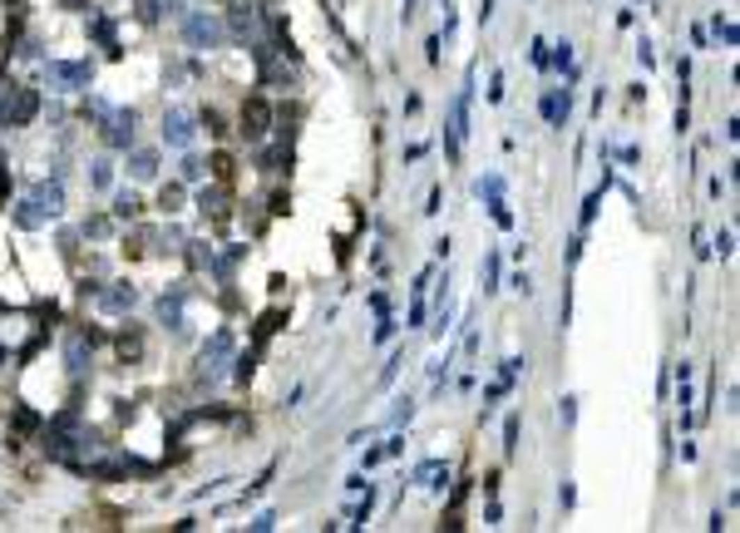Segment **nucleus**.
<instances>
[{"label": "nucleus", "mask_w": 740, "mask_h": 533, "mask_svg": "<svg viewBox=\"0 0 740 533\" xmlns=\"http://www.w3.org/2000/svg\"><path fill=\"white\" fill-rule=\"evenodd\" d=\"M163 138H168V143H173V148H188V143H193V119L173 109V114H168V119H163Z\"/></svg>", "instance_id": "obj_1"}, {"label": "nucleus", "mask_w": 740, "mask_h": 533, "mask_svg": "<svg viewBox=\"0 0 740 533\" xmlns=\"http://www.w3.org/2000/svg\"><path fill=\"white\" fill-rule=\"evenodd\" d=\"M49 79L65 84V89H74V84L89 79V65H65V60H54V65H49Z\"/></svg>", "instance_id": "obj_2"}, {"label": "nucleus", "mask_w": 740, "mask_h": 533, "mask_svg": "<svg viewBox=\"0 0 740 533\" xmlns=\"http://www.w3.org/2000/svg\"><path fill=\"white\" fill-rule=\"evenodd\" d=\"M242 134H247V138H262V134H267V104H262V99H252L247 109H242Z\"/></svg>", "instance_id": "obj_3"}, {"label": "nucleus", "mask_w": 740, "mask_h": 533, "mask_svg": "<svg viewBox=\"0 0 740 533\" xmlns=\"http://www.w3.org/2000/svg\"><path fill=\"white\" fill-rule=\"evenodd\" d=\"M104 134H109V143H113V148H129V143H134V114H113Z\"/></svg>", "instance_id": "obj_4"}, {"label": "nucleus", "mask_w": 740, "mask_h": 533, "mask_svg": "<svg viewBox=\"0 0 740 533\" xmlns=\"http://www.w3.org/2000/svg\"><path fill=\"white\" fill-rule=\"evenodd\" d=\"M217 35H222L217 20H207V15H193V20H188V40H193V45H217Z\"/></svg>", "instance_id": "obj_5"}, {"label": "nucleus", "mask_w": 740, "mask_h": 533, "mask_svg": "<svg viewBox=\"0 0 740 533\" xmlns=\"http://www.w3.org/2000/svg\"><path fill=\"white\" fill-rule=\"evenodd\" d=\"M129 173H134L139 183H148V178L158 173V153H153V148H139V153L129 158Z\"/></svg>", "instance_id": "obj_6"}, {"label": "nucleus", "mask_w": 740, "mask_h": 533, "mask_svg": "<svg viewBox=\"0 0 740 533\" xmlns=\"http://www.w3.org/2000/svg\"><path fill=\"white\" fill-rule=\"evenodd\" d=\"M99 306H104V311H129V306H134V287H109V292H99Z\"/></svg>", "instance_id": "obj_7"}, {"label": "nucleus", "mask_w": 740, "mask_h": 533, "mask_svg": "<svg viewBox=\"0 0 740 533\" xmlns=\"http://www.w3.org/2000/svg\"><path fill=\"white\" fill-rule=\"evenodd\" d=\"M139 207H143V202H139L134 193H119V198H113V212H119V218H139Z\"/></svg>", "instance_id": "obj_8"}, {"label": "nucleus", "mask_w": 740, "mask_h": 533, "mask_svg": "<svg viewBox=\"0 0 740 533\" xmlns=\"http://www.w3.org/2000/svg\"><path fill=\"white\" fill-rule=\"evenodd\" d=\"M207 173V164H203V158H183V183H198Z\"/></svg>", "instance_id": "obj_9"}, {"label": "nucleus", "mask_w": 740, "mask_h": 533, "mask_svg": "<svg viewBox=\"0 0 740 533\" xmlns=\"http://www.w3.org/2000/svg\"><path fill=\"white\" fill-rule=\"evenodd\" d=\"M178 202H183V188H163V198H158L163 212H178Z\"/></svg>", "instance_id": "obj_10"}, {"label": "nucleus", "mask_w": 740, "mask_h": 533, "mask_svg": "<svg viewBox=\"0 0 740 533\" xmlns=\"http://www.w3.org/2000/svg\"><path fill=\"white\" fill-rule=\"evenodd\" d=\"M89 183H94V188H109V164H94V173H89Z\"/></svg>", "instance_id": "obj_11"}]
</instances>
